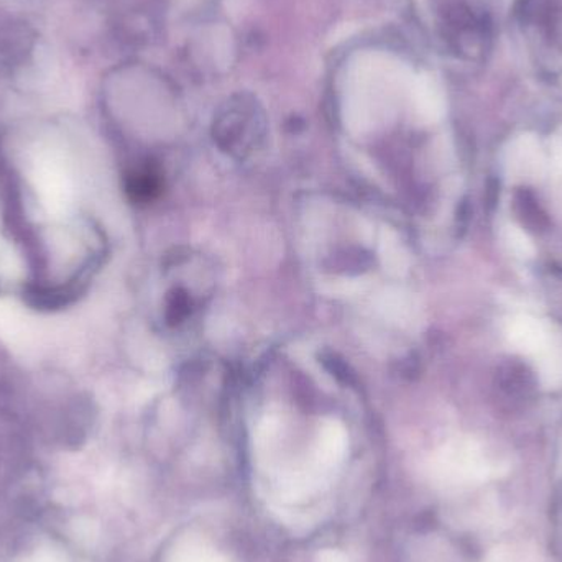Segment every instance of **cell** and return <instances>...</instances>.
Listing matches in <instances>:
<instances>
[{
	"label": "cell",
	"instance_id": "obj_1",
	"mask_svg": "<svg viewBox=\"0 0 562 562\" xmlns=\"http://www.w3.org/2000/svg\"><path fill=\"white\" fill-rule=\"evenodd\" d=\"M497 385L507 398L520 402L535 393V380L527 366L520 362H508L498 370Z\"/></svg>",
	"mask_w": 562,
	"mask_h": 562
},
{
	"label": "cell",
	"instance_id": "obj_2",
	"mask_svg": "<svg viewBox=\"0 0 562 562\" xmlns=\"http://www.w3.org/2000/svg\"><path fill=\"white\" fill-rule=\"evenodd\" d=\"M514 210L521 226L527 227L531 233H543L550 226L547 211L543 210L533 191L527 188H521L515 194Z\"/></svg>",
	"mask_w": 562,
	"mask_h": 562
}]
</instances>
